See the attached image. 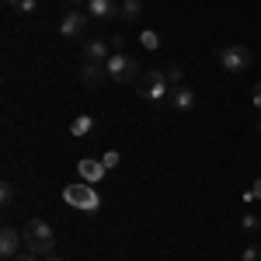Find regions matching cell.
Segmentation results:
<instances>
[{"label":"cell","instance_id":"1","mask_svg":"<svg viewBox=\"0 0 261 261\" xmlns=\"http://www.w3.org/2000/svg\"><path fill=\"white\" fill-rule=\"evenodd\" d=\"M21 233H24V251L28 254H35V258L56 254V233H53V226L45 220H28Z\"/></svg>","mask_w":261,"mask_h":261},{"label":"cell","instance_id":"2","mask_svg":"<svg viewBox=\"0 0 261 261\" xmlns=\"http://www.w3.org/2000/svg\"><path fill=\"white\" fill-rule=\"evenodd\" d=\"M105 70H108V81H115V84H133V81L143 77L136 56H129V53H122V49L112 53V60L105 63Z\"/></svg>","mask_w":261,"mask_h":261},{"label":"cell","instance_id":"3","mask_svg":"<svg viewBox=\"0 0 261 261\" xmlns=\"http://www.w3.org/2000/svg\"><path fill=\"white\" fill-rule=\"evenodd\" d=\"M63 199L70 202L73 209H84V213H98L101 209V195H98V188L94 185H66L63 188Z\"/></svg>","mask_w":261,"mask_h":261},{"label":"cell","instance_id":"4","mask_svg":"<svg viewBox=\"0 0 261 261\" xmlns=\"http://www.w3.org/2000/svg\"><path fill=\"white\" fill-rule=\"evenodd\" d=\"M136 87H140V94L146 101H167L171 98V84H167V73H161V70H150V73H143L140 81H136Z\"/></svg>","mask_w":261,"mask_h":261},{"label":"cell","instance_id":"5","mask_svg":"<svg viewBox=\"0 0 261 261\" xmlns=\"http://www.w3.org/2000/svg\"><path fill=\"white\" fill-rule=\"evenodd\" d=\"M251 49L247 45H226V49H220V66L226 70V73H244L247 66H251Z\"/></svg>","mask_w":261,"mask_h":261},{"label":"cell","instance_id":"6","mask_svg":"<svg viewBox=\"0 0 261 261\" xmlns=\"http://www.w3.org/2000/svg\"><path fill=\"white\" fill-rule=\"evenodd\" d=\"M87 24H91V14H84L81 7H70L60 21V35L63 39H81L84 32H87Z\"/></svg>","mask_w":261,"mask_h":261},{"label":"cell","instance_id":"7","mask_svg":"<svg viewBox=\"0 0 261 261\" xmlns=\"http://www.w3.org/2000/svg\"><path fill=\"white\" fill-rule=\"evenodd\" d=\"M21 251H24V233H18L14 226H4L0 230V254H4V261L18 258Z\"/></svg>","mask_w":261,"mask_h":261},{"label":"cell","instance_id":"8","mask_svg":"<svg viewBox=\"0 0 261 261\" xmlns=\"http://www.w3.org/2000/svg\"><path fill=\"white\" fill-rule=\"evenodd\" d=\"M171 108L174 112H192L195 108V91L188 87V84H178V87H171Z\"/></svg>","mask_w":261,"mask_h":261},{"label":"cell","instance_id":"9","mask_svg":"<svg viewBox=\"0 0 261 261\" xmlns=\"http://www.w3.org/2000/svg\"><path fill=\"white\" fill-rule=\"evenodd\" d=\"M87 14H91V21H112L119 18V4L115 0H87Z\"/></svg>","mask_w":261,"mask_h":261},{"label":"cell","instance_id":"10","mask_svg":"<svg viewBox=\"0 0 261 261\" xmlns=\"http://www.w3.org/2000/svg\"><path fill=\"white\" fill-rule=\"evenodd\" d=\"M77 171H81V178L87 181V185H98V181L105 178V171H108V167H105L101 161H91V157H84V161H77Z\"/></svg>","mask_w":261,"mask_h":261},{"label":"cell","instance_id":"11","mask_svg":"<svg viewBox=\"0 0 261 261\" xmlns=\"http://www.w3.org/2000/svg\"><path fill=\"white\" fill-rule=\"evenodd\" d=\"M81 77H84V87H101L105 84V77H108V70L101 66V63H84V70H81Z\"/></svg>","mask_w":261,"mask_h":261},{"label":"cell","instance_id":"12","mask_svg":"<svg viewBox=\"0 0 261 261\" xmlns=\"http://www.w3.org/2000/svg\"><path fill=\"white\" fill-rule=\"evenodd\" d=\"M108 60H112V53H108V45H105L101 39H94V42L84 45V63H101V66H105Z\"/></svg>","mask_w":261,"mask_h":261},{"label":"cell","instance_id":"13","mask_svg":"<svg viewBox=\"0 0 261 261\" xmlns=\"http://www.w3.org/2000/svg\"><path fill=\"white\" fill-rule=\"evenodd\" d=\"M140 11H143L140 0H122L119 4V18L122 21H140Z\"/></svg>","mask_w":261,"mask_h":261},{"label":"cell","instance_id":"14","mask_svg":"<svg viewBox=\"0 0 261 261\" xmlns=\"http://www.w3.org/2000/svg\"><path fill=\"white\" fill-rule=\"evenodd\" d=\"M91 129H94V119H91V115H77V119L70 122V133H73V136H87Z\"/></svg>","mask_w":261,"mask_h":261},{"label":"cell","instance_id":"15","mask_svg":"<svg viewBox=\"0 0 261 261\" xmlns=\"http://www.w3.org/2000/svg\"><path fill=\"white\" fill-rule=\"evenodd\" d=\"M0 202H4V205H14V185H11V181L0 185Z\"/></svg>","mask_w":261,"mask_h":261},{"label":"cell","instance_id":"16","mask_svg":"<svg viewBox=\"0 0 261 261\" xmlns=\"http://www.w3.org/2000/svg\"><path fill=\"white\" fill-rule=\"evenodd\" d=\"M39 11V0H21L18 4V14H35Z\"/></svg>","mask_w":261,"mask_h":261},{"label":"cell","instance_id":"17","mask_svg":"<svg viewBox=\"0 0 261 261\" xmlns=\"http://www.w3.org/2000/svg\"><path fill=\"white\" fill-rule=\"evenodd\" d=\"M119 161H122V157H119V150H108V153H105V161H101V164H105V167L112 171V167H119Z\"/></svg>","mask_w":261,"mask_h":261},{"label":"cell","instance_id":"18","mask_svg":"<svg viewBox=\"0 0 261 261\" xmlns=\"http://www.w3.org/2000/svg\"><path fill=\"white\" fill-rule=\"evenodd\" d=\"M167 84H171V87L181 84V66H167Z\"/></svg>","mask_w":261,"mask_h":261},{"label":"cell","instance_id":"19","mask_svg":"<svg viewBox=\"0 0 261 261\" xmlns=\"http://www.w3.org/2000/svg\"><path fill=\"white\" fill-rule=\"evenodd\" d=\"M241 226H244V230H261V220H258V216H251V213H247V216L241 220Z\"/></svg>","mask_w":261,"mask_h":261},{"label":"cell","instance_id":"20","mask_svg":"<svg viewBox=\"0 0 261 261\" xmlns=\"http://www.w3.org/2000/svg\"><path fill=\"white\" fill-rule=\"evenodd\" d=\"M241 261H261V251H258V247H244Z\"/></svg>","mask_w":261,"mask_h":261},{"label":"cell","instance_id":"21","mask_svg":"<svg viewBox=\"0 0 261 261\" xmlns=\"http://www.w3.org/2000/svg\"><path fill=\"white\" fill-rule=\"evenodd\" d=\"M251 105L261 108V84H254V91H251Z\"/></svg>","mask_w":261,"mask_h":261},{"label":"cell","instance_id":"22","mask_svg":"<svg viewBox=\"0 0 261 261\" xmlns=\"http://www.w3.org/2000/svg\"><path fill=\"white\" fill-rule=\"evenodd\" d=\"M11 261H42V258H35V254H28V251H21L18 258H11Z\"/></svg>","mask_w":261,"mask_h":261},{"label":"cell","instance_id":"23","mask_svg":"<svg viewBox=\"0 0 261 261\" xmlns=\"http://www.w3.org/2000/svg\"><path fill=\"white\" fill-rule=\"evenodd\" d=\"M251 192H254V199H261V178L254 181V188H251Z\"/></svg>","mask_w":261,"mask_h":261},{"label":"cell","instance_id":"24","mask_svg":"<svg viewBox=\"0 0 261 261\" xmlns=\"http://www.w3.org/2000/svg\"><path fill=\"white\" fill-rule=\"evenodd\" d=\"M81 4H87V0H66V7H81Z\"/></svg>","mask_w":261,"mask_h":261},{"label":"cell","instance_id":"25","mask_svg":"<svg viewBox=\"0 0 261 261\" xmlns=\"http://www.w3.org/2000/svg\"><path fill=\"white\" fill-rule=\"evenodd\" d=\"M4 4H7V7H14V11H18V4H21V0H4Z\"/></svg>","mask_w":261,"mask_h":261},{"label":"cell","instance_id":"26","mask_svg":"<svg viewBox=\"0 0 261 261\" xmlns=\"http://www.w3.org/2000/svg\"><path fill=\"white\" fill-rule=\"evenodd\" d=\"M42 261H60V258H56V254H49V258H42Z\"/></svg>","mask_w":261,"mask_h":261}]
</instances>
